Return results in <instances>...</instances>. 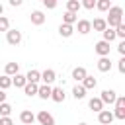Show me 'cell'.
Instances as JSON below:
<instances>
[{
  "label": "cell",
  "instance_id": "1",
  "mask_svg": "<svg viewBox=\"0 0 125 125\" xmlns=\"http://www.w3.org/2000/svg\"><path fill=\"white\" fill-rule=\"evenodd\" d=\"M105 23H107V27H111V29H115L119 23H123V8H121V6H111V8L107 10V20H105Z\"/></svg>",
  "mask_w": 125,
  "mask_h": 125
},
{
  "label": "cell",
  "instance_id": "2",
  "mask_svg": "<svg viewBox=\"0 0 125 125\" xmlns=\"http://www.w3.org/2000/svg\"><path fill=\"white\" fill-rule=\"evenodd\" d=\"M21 39H23V35H21L20 29H12V27H10V29L6 31V41H8V45L16 47V45L21 43Z\"/></svg>",
  "mask_w": 125,
  "mask_h": 125
},
{
  "label": "cell",
  "instance_id": "3",
  "mask_svg": "<svg viewBox=\"0 0 125 125\" xmlns=\"http://www.w3.org/2000/svg\"><path fill=\"white\" fill-rule=\"evenodd\" d=\"M100 100H102V104H104V105H105V104L113 105V104H115V100H117V92H115V90H111V88H105V90L100 94Z\"/></svg>",
  "mask_w": 125,
  "mask_h": 125
},
{
  "label": "cell",
  "instance_id": "4",
  "mask_svg": "<svg viewBox=\"0 0 125 125\" xmlns=\"http://www.w3.org/2000/svg\"><path fill=\"white\" fill-rule=\"evenodd\" d=\"M35 121H37L39 125H55V117H53L49 111H45V109H41V111L35 115Z\"/></svg>",
  "mask_w": 125,
  "mask_h": 125
},
{
  "label": "cell",
  "instance_id": "5",
  "mask_svg": "<svg viewBox=\"0 0 125 125\" xmlns=\"http://www.w3.org/2000/svg\"><path fill=\"white\" fill-rule=\"evenodd\" d=\"M49 100H53L55 104H61V102H64L66 100V94H64V88L62 86H57V88H51V98Z\"/></svg>",
  "mask_w": 125,
  "mask_h": 125
},
{
  "label": "cell",
  "instance_id": "6",
  "mask_svg": "<svg viewBox=\"0 0 125 125\" xmlns=\"http://www.w3.org/2000/svg\"><path fill=\"white\" fill-rule=\"evenodd\" d=\"M113 111L111 109H102L100 113H98V121L102 123V125H111L113 123Z\"/></svg>",
  "mask_w": 125,
  "mask_h": 125
},
{
  "label": "cell",
  "instance_id": "7",
  "mask_svg": "<svg viewBox=\"0 0 125 125\" xmlns=\"http://www.w3.org/2000/svg\"><path fill=\"white\" fill-rule=\"evenodd\" d=\"M55 80H57V72H55L53 68H45V70L41 72V82H43V84L51 86Z\"/></svg>",
  "mask_w": 125,
  "mask_h": 125
},
{
  "label": "cell",
  "instance_id": "8",
  "mask_svg": "<svg viewBox=\"0 0 125 125\" xmlns=\"http://www.w3.org/2000/svg\"><path fill=\"white\" fill-rule=\"evenodd\" d=\"M94 51H96L100 57H109L111 47H109V43H105V41H98V43L94 45Z\"/></svg>",
  "mask_w": 125,
  "mask_h": 125
},
{
  "label": "cell",
  "instance_id": "9",
  "mask_svg": "<svg viewBox=\"0 0 125 125\" xmlns=\"http://www.w3.org/2000/svg\"><path fill=\"white\" fill-rule=\"evenodd\" d=\"M29 20H31L33 25H43V23H45V14H43L41 10H33V12L29 14Z\"/></svg>",
  "mask_w": 125,
  "mask_h": 125
},
{
  "label": "cell",
  "instance_id": "10",
  "mask_svg": "<svg viewBox=\"0 0 125 125\" xmlns=\"http://www.w3.org/2000/svg\"><path fill=\"white\" fill-rule=\"evenodd\" d=\"M96 66H98L100 72H109V70H111V61H109V57H100L98 62H96Z\"/></svg>",
  "mask_w": 125,
  "mask_h": 125
},
{
  "label": "cell",
  "instance_id": "11",
  "mask_svg": "<svg viewBox=\"0 0 125 125\" xmlns=\"http://www.w3.org/2000/svg\"><path fill=\"white\" fill-rule=\"evenodd\" d=\"M20 121H21L23 125H33V123H35L33 111H31V109H23V111L20 113Z\"/></svg>",
  "mask_w": 125,
  "mask_h": 125
},
{
  "label": "cell",
  "instance_id": "12",
  "mask_svg": "<svg viewBox=\"0 0 125 125\" xmlns=\"http://www.w3.org/2000/svg\"><path fill=\"white\" fill-rule=\"evenodd\" d=\"M76 27H78V33H80V35H88V33L92 31V23H90L88 20H78V21H76Z\"/></svg>",
  "mask_w": 125,
  "mask_h": 125
},
{
  "label": "cell",
  "instance_id": "13",
  "mask_svg": "<svg viewBox=\"0 0 125 125\" xmlns=\"http://www.w3.org/2000/svg\"><path fill=\"white\" fill-rule=\"evenodd\" d=\"M4 74L6 76H16V74H20V62H6V66H4Z\"/></svg>",
  "mask_w": 125,
  "mask_h": 125
},
{
  "label": "cell",
  "instance_id": "14",
  "mask_svg": "<svg viewBox=\"0 0 125 125\" xmlns=\"http://www.w3.org/2000/svg\"><path fill=\"white\" fill-rule=\"evenodd\" d=\"M86 76H88V70H86L84 66H76V68H72V78L76 80V84H80Z\"/></svg>",
  "mask_w": 125,
  "mask_h": 125
},
{
  "label": "cell",
  "instance_id": "15",
  "mask_svg": "<svg viewBox=\"0 0 125 125\" xmlns=\"http://www.w3.org/2000/svg\"><path fill=\"white\" fill-rule=\"evenodd\" d=\"M72 33H74V25H66V23H61L59 25V35L61 37L68 39V37H72Z\"/></svg>",
  "mask_w": 125,
  "mask_h": 125
},
{
  "label": "cell",
  "instance_id": "16",
  "mask_svg": "<svg viewBox=\"0 0 125 125\" xmlns=\"http://www.w3.org/2000/svg\"><path fill=\"white\" fill-rule=\"evenodd\" d=\"M25 80H27L29 84H39V82H41V72L35 70V68H31V70L25 74Z\"/></svg>",
  "mask_w": 125,
  "mask_h": 125
},
{
  "label": "cell",
  "instance_id": "17",
  "mask_svg": "<svg viewBox=\"0 0 125 125\" xmlns=\"http://www.w3.org/2000/svg\"><path fill=\"white\" fill-rule=\"evenodd\" d=\"M80 84H82V88H84V90L88 92V90H94V88L98 86V80H96L94 76H90V74H88V76H86V78H84V80H82Z\"/></svg>",
  "mask_w": 125,
  "mask_h": 125
},
{
  "label": "cell",
  "instance_id": "18",
  "mask_svg": "<svg viewBox=\"0 0 125 125\" xmlns=\"http://www.w3.org/2000/svg\"><path fill=\"white\" fill-rule=\"evenodd\" d=\"M88 107H90L92 111L100 113V111L104 109V104H102V100H100V98H90V100H88Z\"/></svg>",
  "mask_w": 125,
  "mask_h": 125
},
{
  "label": "cell",
  "instance_id": "19",
  "mask_svg": "<svg viewBox=\"0 0 125 125\" xmlns=\"http://www.w3.org/2000/svg\"><path fill=\"white\" fill-rule=\"evenodd\" d=\"M37 96H39L41 100H49V98H51V86H47V84H39V88H37Z\"/></svg>",
  "mask_w": 125,
  "mask_h": 125
},
{
  "label": "cell",
  "instance_id": "20",
  "mask_svg": "<svg viewBox=\"0 0 125 125\" xmlns=\"http://www.w3.org/2000/svg\"><path fill=\"white\" fill-rule=\"evenodd\" d=\"M90 23H92V29H94V31H104V29L107 27V23H105L104 18H96V20L90 21Z\"/></svg>",
  "mask_w": 125,
  "mask_h": 125
},
{
  "label": "cell",
  "instance_id": "21",
  "mask_svg": "<svg viewBox=\"0 0 125 125\" xmlns=\"http://www.w3.org/2000/svg\"><path fill=\"white\" fill-rule=\"evenodd\" d=\"M25 84H27L25 74H16V76H12V86H16V88H23Z\"/></svg>",
  "mask_w": 125,
  "mask_h": 125
},
{
  "label": "cell",
  "instance_id": "22",
  "mask_svg": "<svg viewBox=\"0 0 125 125\" xmlns=\"http://www.w3.org/2000/svg\"><path fill=\"white\" fill-rule=\"evenodd\" d=\"M72 98H74V100H84V98H86V90L82 88V84H76V86L72 88Z\"/></svg>",
  "mask_w": 125,
  "mask_h": 125
},
{
  "label": "cell",
  "instance_id": "23",
  "mask_svg": "<svg viewBox=\"0 0 125 125\" xmlns=\"http://www.w3.org/2000/svg\"><path fill=\"white\" fill-rule=\"evenodd\" d=\"M102 35H104V39L102 41H105V43H111V41H115L117 37H115V31L111 29V27H105L104 31H102Z\"/></svg>",
  "mask_w": 125,
  "mask_h": 125
},
{
  "label": "cell",
  "instance_id": "24",
  "mask_svg": "<svg viewBox=\"0 0 125 125\" xmlns=\"http://www.w3.org/2000/svg\"><path fill=\"white\" fill-rule=\"evenodd\" d=\"M78 10H80V2H78V0H68V2H66V12L78 16Z\"/></svg>",
  "mask_w": 125,
  "mask_h": 125
},
{
  "label": "cell",
  "instance_id": "25",
  "mask_svg": "<svg viewBox=\"0 0 125 125\" xmlns=\"http://www.w3.org/2000/svg\"><path fill=\"white\" fill-rule=\"evenodd\" d=\"M76 21H78V16H76V14L64 12V16H62V23H66V25H74Z\"/></svg>",
  "mask_w": 125,
  "mask_h": 125
},
{
  "label": "cell",
  "instance_id": "26",
  "mask_svg": "<svg viewBox=\"0 0 125 125\" xmlns=\"http://www.w3.org/2000/svg\"><path fill=\"white\" fill-rule=\"evenodd\" d=\"M37 88H39V84H29V82H27V84L23 86V94L29 96V98H31V96H37Z\"/></svg>",
  "mask_w": 125,
  "mask_h": 125
},
{
  "label": "cell",
  "instance_id": "27",
  "mask_svg": "<svg viewBox=\"0 0 125 125\" xmlns=\"http://www.w3.org/2000/svg\"><path fill=\"white\" fill-rule=\"evenodd\" d=\"M96 8H98L100 12H107V10L111 8V2H109V0H96Z\"/></svg>",
  "mask_w": 125,
  "mask_h": 125
},
{
  "label": "cell",
  "instance_id": "28",
  "mask_svg": "<svg viewBox=\"0 0 125 125\" xmlns=\"http://www.w3.org/2000/svg\"><path fill=\"white\" fill-rule=\"evenodd\" d=\"M10 113H12V105L8 102L0 104V117H10Z\"/></svg>",
  "mask_w": 125,
  "mask_h": 125
},
{
  "label": "cell",
  "instance_id": "29",
  "mask_svg": "<svg viewBox=\"0 0 125 125\" xmlns=\"http://www.w3.org/2000/svg\"><path fill=\"white\" fill-rule=\"evenodd\" d=\"M10 86H12V78H10V76H6V74H2V76H0V90H4V92H6Z\"/></svg>",
  "mask_w": 125,
  "mask_h": 125
},
{
  "label": "cell",
  "instance_id": "30",
  "mask_svg": "<svg viewBox=\"0 0 125 125\" xmlns=\"http://www.w3.org/2000/svg\"><path fill=\"white\" fill-rule=\"evenodd\" d=\"M115 37H119V39H125V23H119L115 29Z\"/></svg>",
  "mask_w": 125,
  "mask_h": 125
},
{
  "label": "cell",
  "instance_id": "31",
  "mask_svg": "<svg viewBox=\"0 0 125 125\" xmlns=\"http://www.w3.org/2000/svg\"><path fill=\"white\" fill-rule=\"evenodd\" d=\"M10 29V20L6 16H0V31H8Z\"/></svg>",
  "mask_w": 125,
  "mask_h": 125
},
{
  "label": "cell",
  "instance_id": "32",
  "mask_svg": "<svg viewBox=\"0 0 125 125\" xmlns=\"http://www.w3.org/2000/svg\"><path fill=\"white\" fill-rule=\"evenodd\" d=\"M80 8L94 10V8H96V0H82V2H80Z\"/></svg>",
  "mask_w": 125,
  "mask_h": 125
},
{
  "label": "cell",
  "instance_id": "33",
  "mask_svg": "<svg viewBox=\"0 0 125 125\" xmlns=\"http://www.w3.org/2000/svg\"><path fill=\"white\" fill-rule=\"evenodd\" d=\"M113 117L123 121V119H125V107H115V109H113Z\"/></svg>",
  "mask_w": 125,
  "mask_h": 125
},
{
  "label": "cell",
  "instance_id": "34",
  "mask_svg": "<svg viewBox=\"0 0 125 125\" xmlns=\"http://www.w3.org/2000/svg\"><path fill=\"white\" fill-rule=\"evenodd\" d=\"M43 6H45L47 10H55V8H57V2H55V0H43Z\"/></svg>",
  "mask_w": 125,
  "mask_h": 125
},
{
  "label": "cell",
  "instance_id": "35",
  "mask_svg": "<svg viewBox=\"0 0 125 125\" xmlns=\"http://www.w3.org/2000/svg\"><path fill=\"white\" fill-rule=\"evenodd\" d=\"M117 70H119L121 74H125V57H121V59L117 61Z\"/></svg>",
  "mask_w": 125,
  "mask_h": 125
},
{
  "label": "cell",
  "instance_id": "36",
  "mask_svg": "<svg viewBox=\"0 0 125 125\" xmlns=\"http://www.w3.org/2000/svg\"><path fill=\"white\" fill-rule=\"evenodd\" d=\"M113 105L115 107H125V96H117V100H115Z\"/></svg>",
  "mask_w": 125,
  "mask_h": 125
},
{
  "label": "cell",
  "instance_id": "37",
  "mask_svg": "<svg viewBox=\"0 0 125 125\" xmlns=\"http://www.w3.org/2000/svg\"><path fill=\"white\" fill-rule=\"evenodd\" d=\"M0 125H14L12 117H0Z\"/></svg>",
  "mask_w": 125,
  "mask_h": 125
},
{
  "label": "cell",
  "instance_id": "38",
  "mask_svg": "<svg viewBox=\"0 0 125 125\" xmlns=\"http://www.w3.org/2000/svg\"><path fill=\"white\" fill-rule=\"evenodd\" d=\"M117 51H119V55H121V57H125V41H121V43L117 45Z\"/></svg>",
  "mask_w": 125,
  "mask_h": 125
},
{
  "label": "cell",
  "instance_id": "39",
  "mask_svg": "<svg viewBox=\"0 0 125 125\" xmlns=\"http://www.w3.org/2000/svg\"><path fill=\"white\" fill-rule=\"evenodd\" d=\"M6 98H8V94H6L4 90H0V104H4V102H6Z\"/></svg>",
  "mask_w": 125,
  "mask_h": 125
},
{
  "label": "cell",
  "instance_id": "40",
  "mask_svg": "<svg viewBox=\"0 0 125 125\" xmlns=\"http://www.w3.org/2000/svg\"><path fill=\"white\" fill-rule=\"evenodd\" d=\"M10 6H14V8L16 6H21V0H10Z\"/></svg>",
  "mask_w": 125,
  "mask_h": 125
},
{
  "label": "cell",
  "instance_id": "41",
  "mask_svg": "<svg viewBox=\"0 0 125 125\" xmlns=\"http://www.w3.org/2000/svg\"><path fill=\"white\" fill-rule=\"evenodd\" d=\"M2 12H4V6H2V4H0V16H2Z\"/></svg>",
  "mask_w": 125,
  "mask_h": 125
},
{
  "label": "cell",
  "instance_id": "42",
  "mask_svg": "<svg viewBox=\"0 0 125 125\" xmlns=\"http://www.w3.org/2000/svg\"><path fill=\"white\" fill-rule=\"evenodd\" d=\"M78 125H88V123H78Z\"/></svg>",
  "mask_w": 125,
  "mask_h": 125
}]
</instances>
